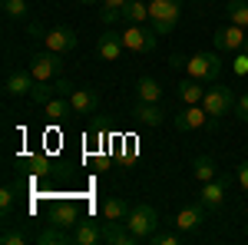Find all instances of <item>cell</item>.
Returning <instances> with one entry per match:
<instances>
[{
	"label": "cell",
	"instance_id": "f1b7e54d",
	"mask_svg": "<svg viewBox=\"0 0 248 245\" xmlns=\"http://www.w3.org/2000/svg\"><path fill=\"white\" fill-rule=\"evenodd\" d=\"M182 235H186V232H179V229H175V232H155L149 242H153V245H179V242H182Z\"/></svg>",
	"mask_w": 248,
	"mask_h": 245
},
{
	"label": "cell",
	"instance_id": "3957f363",
	"mask_svg": "<svg viewBox=\"0 0 248 245\" xmlns=\"http://www.w3.org/2000/svg\"><path fill=\"white\" fill-rule=\"evenodd\" d=\"M159 33L155 30H149L146 23H126V30L119 33V40H123V47L129 50V53H153L155 47H159Z\"/></svg>",
	"mask_w": 248,
	"mask_h": 245
},
{
	"label": "cell",
	"instance_id": "6da1fadb",
	"mask_svg": "<svg viewBox=\"0 0 248 245\" xmlns=\"http://www.w3.org/2000/svg\"><path fill=\"white\" fill-rule=\"evenodd\" d=\"M179 17H182V0H149V20L159 37H169L179 27Z\"/></svg>",
	"mask_w": 248,
	"mask_h": 245
},
{
	"label": "cell",
	"instance_id": "7a4b0ae2",
	"mask_svg": "<svg viewBox=\"0 0 248 245\" xmlns=\"http://www.w3.org/2000/svg\"><path fill=\"white\" fill-rule=\"evenodd\" d=\"M126 226H129V232H133L139 242H149L155 235V229H159V212L149 202H136L129 209V215H126Z\"/></svg>",
	"mask_w": 248,
	"mask_h": 245
},
{
	"label": "cell",
	"instance_id": "9c48e42d",
	"mask_svg": "<svg viewBox=\"0 0 248 245\" xmlns=\"http://www.w3.org/2000/svg\"><path fill=\"white\" fill-rule=\"evenodd\" d=\"M232 186V176H215L212 182H202V196H199V202L209 209V212H215V209H222V202H225V192H229Z\"/></svg>",
	"mask_w": 248,
	"mask_h": 245
},
{
	"label": "cell",
	"instance_id": "4fadbf2b",
	"mask_svg": "<svg viewBox=\"0 0 248 245\" xmlns=\"http://www.w3.org/2000/svg\"><path fill=\"white\" fill-rule=\"evenodd\" d=\"M96 53H99V60H106V63H116V60L126 53V47H123L119 33L103 30V33H99V40H96Z\"/></svg>",
	"mask_w": 248,
	"mask_h": 245
},
{
	"label": "cell",
	"instance_id": "7c38bea8",
	"mask_svg": "<svg viewBox=\"0 0 248 245\" xmlns=\"http://www.w3.org/2000/svg\"><path fill=\"white\" fill-rule=\"evenodd\" d=\"M205 123H215V119L205 113V106H202V103H195V106H182V113L175 116V130H179V132L202 130Z\"/></svg>",
	"mask_w": 248,
	"mask_h": 245
},
{
	"label": "cell",
	"instance_id": "ac0fdd59",
	"mask_svg": "<svg viewBox=\"0 0 248 245\" xmlns=\"http://www.w3.org/2000/svg\"><path fill=\"white\" fill-rule=\"evenodd\" d=\"M179 99H182V103H186V106H195V103H202V99H205V83H202V80H182V83H179Z\"/></svg>",
	"mask_w": 248,
	"mask_h": 245
},
{
	"label": "cell",
	"instance_id": "4dcf8cb0",
	"mask_svg": "<svg viewBox=\"0 0 248 245\" xmlns=\"http://www.w3.org/2000/svg\"><path fill=\"white\" fill-rule=\"evenodd\" d=\"M235 116H238L242 123H248V93L235 96Z\"/></svg>",
	"mask_w": 248,
	"mask_h": 245
},
{
	"label": "cell",
	"instance_id": "83f0119b",
	"mask_svg": "<svg viewBox=\"0 0 248 245\" xmlns=\"http://www.w3.org/2000/svg\"><path fill=\"white\" fill-rule=\"evenodd\" d=\"M3 17L7 20H23L27 17V0H3Z\"/></svg>",
	"mask_w": 248,
	"mask_h": 245
},
{
	"label": "cell",
	"instance_id": "8992f818",
	"mask_svg": "<svg viewBox=\"0 0 248 245\" xmlns=\"http://www.w3.org/2000/svg\"><path fill=\"white\" fill-rule=\"evenodd\" d=\"M27 70L33 73V80H37V83L60 80V76H63V57H60V53H50V50H43V53H33Z\"/></svg>",
	"mask_w": 248,
	"mask_h": 245
},
{
	"label": "cell",
	"instance_id": "d6986e66",
	"mask_svg": "<svg viewBox=\"0 0 248 245\" xmlns=\"http://www.w3.org/2000/svg\"><path fill=\"white\" fill-rule=\"evenodd\" d=\"M136 99H142V103H159V99H162L159 80H153V76H139V80H136Z\"/></svg>",
	"mask_w": 248,
	"mask_h": 245
},
{
	"label": "cell",
	"instance_id": "4316f807",
	"mask_svg": "<svg viewBox=\"0 0 248 245\" xmlns=\"http://www.w3.org/2000/svg\"><path fill=\"white\" fill-rule=\"evenodd\" d=\"M43 110L50 119H66V116L73 113V106H70V99H46L43 103Z\"/></svg>",
	"mask_w": 248,
	"mask_h": 245
},
{
	"label": "cell",
	"instance_id": "277c9868",
	"mask_svg": "<svg viewBox=\"0 0 248 245\" xmlns=\"http://www.w3.org/2000/svg\"><path fill=\"white\" fill-rule=\"evenodd\" d=\"M235 96H238V93H232V86L215 83V86H209V90H205L202 106H205V113H209L212 119H222V116L235 113Z\"/></svg>",
	"mask_w": 248,
	"mask_h": 245
},
{
	"label": "cell",
	"instance_id": "836d02e7",
	"mask_svg": "<svg viewBox=\"0 0 248 245\" xmlns=\"http://www.w3.org/2000/svg\"><path fill=\"white\" fill-rule=\"evenodd\" d=\"M235 179H238V186L248 192V159H245V163H238V169H235Z\"/></svg>",
	"mask_w": 248,
	"mask_h": 245
},
{
	"label": "cell",
	"instance_id": "5b68a950",
	"mask_svg": "<svg viewBox=\"0 0 248 245\" xmlns=\"http://www.w3.org/2000/svg\"><path fill=\"white\" fill-rule=\"evenodd\" d=\"M186 73L202 83H215L222 76V60H218V53H195L186 60Z\"/></svg>",
	"mask_w": 248,
	"mask_h": 245
},
{
	"label": "cell",
	"instance_id": "1f68e13d",
	"mask_svg": "<svg viewBox=\"0 0 248 245\" xmlns=\"http://www.w3.org/2000/svg\"><path fill=\"white\" fill-rule=\"evenodd\" d=\"M10 209H14V189H0V212L3 215H10Z\"/></svg>",
	"mask_w": 248,
	"mask_h": 245
},
{
	"label": "cell",
	"instance_id": "44dd1931",
	"mask_svg": "<svg viewBox=\"0 0 248 245\" xmlns=\"http://www.w3.org/2000/svg\"><path fill=\"white\" fill-rule=\"evenodd\" d=\"M37 242L40 245H73V232H66V229H60V226L50 222V226L37 235Z\"/></svg>",
	"mask_w": 248,
	"mask_h": 245
},
{
	"label": "cell",
	"instance_id": "e575fe53",
	"mask_svg": "<svg viewBox=\"0 0 248 245\" xmlns=\"http://www.w3.org/2000/svg\"><path fill=\"white\" fill-rule=\"evenodd\" d=\"M79 3H99V0H79Z\"/></svg>",
	"mask_w": 248,
	"mask_h": 245
},
{
	"label": "cell",
	"instance_id": "f546056e",
	"mask_svg": "<svg viewBox=\"0 0 248 245\" xmlns=\"http://www.w3.org/2000/svg\"><path fill=\"white\" fill-rule=\"evenodd\" d=\"M0 242H3V245H23V242H27V232H23V229H3Z\"/></svg>",
	"mask_w": 248,
	"mask_h": 245
},
{
	"label": "cell",
	"instance_id": "8fae6325",
	"mask_svg": "<svg viewBox=\"0 0 248 245\" xmlns=\"http://www.w3.org/2000/svg\"><path fill=\"white\" fill-rule=\"evenodd\" d=\"M33 86H37V80H33L30 70L17 66V70H7V76H3V93L7 96H30Z\"/></svg>",
	"mask_w": 248,
	"mask_h": 245
},
{
	"label": "cell",
	"instance_id": "d590c367",
	"mask_svg": "<svg viewBox=\"0 0 248 245\" xmlns=\"http://www.w3.org/2000/svg\"><path fill=\"white\" fill-rule=\"evenodd\" d=\"M242 53H248V40H245V47H242Z\"/></svg>",
	"mask_w": 248,
	"mask_h": 245
},
{
	"label": "cell",
	"instance_id": "603a6c76",
	"mask_svg": "<svg viewBox=\"0 0 248 245\" xmlns=\"http://www.w3.org/2000/svg\"><path fill=\"white\" fill-rule=\"evenodd\" d=\"M123 20H126V23H146V20H149V3H146V0H129V3L123 7Z\"/></svg>",
	"mask_w": 248,
	"mask_h": 245
},
{
	"label": "cell",
	"instance_id": "5bb4252c",
	"mask_svg": "<svg viewBox=\"0 0 248 245\" xmlns=\"http://www.w3.org/2000/svg\"><path fill=\"white\" fill-rule=\"evenodd\" d=\"M66 99H70V106H73L77 116H93L96 110H99V93H96V90H86V86H83V90L73 86V93L66 96Z\"/></svg>",
	"mask_w": 248,
	"mask_h": 245
},
{
	"label": "cell",
	"instance_id": "cb8c5ba5",
	"mask_svg": "<svg viewBox=\"0 0 248 245\" xmlns=\"http://www.w3.org/2000/svg\"><path fill=\"white\" fill-rule=\"evenodd\" d=\"M225 17H229V23H238V27L248 30V0H229L225 3Z\"/></svg>",
	"mask_w": 248,
	"mask_h": 245
},
{
	"label": "cell",
	"instance_id": "ffe728a7",
	"mask_svg": "<svg viewBox=\"0 0 248 245\" xmlns=\"http://www.w3.org/2000/svg\"><path fill=\"white\" fill-rule=\"evenodd\" d=\"M129 209H133V206H129L126 199H119V196L106 199V202H103V222H126Z\"/></svg>",
	"mask_w": 248,
	"mask_h": 245
},
{
	"label": "cell",
	"instance_id": "7402d4cb",
	"mask_svg": "<svg viewBox=\"0 0 248 245\" xmlns=\"http://www.w3.org/2000/svg\"><path fill=\"white\" fill-rule=\"evenodd\" d=\"M106 242L109 245H139V239L129 232V226L123 229V222H106Z\"/></svg>",
	"mask_w": 248,
	"mask_h": 245
},
{
	"label": "cell",
	"instance_id": "d4e9b609",
	"mask_svg": "<svg viewBox=\"0 0 248 245\" xmlns=\"http://www.w3.org/2000/svg\"><path fill=\"white\" fill-rule=\"evenodd\" d=\"M192 172H195V179L199 182H212L218 172H215V163H212V156H195L192 159Z\"/></svg>",
	"mask_w": 248,
	"mask_h": 245
},
{
	"label": "cell",
	"instance_id": "ba28073f",
	"mask_svg": "<svg viewBox=\"0 0 248 245\" xmlns=\"http://www.w3.org/2000/svg\"><path fill=\"white\" fill-rule=\"evenodd\" d=\"M77 43H79V37H77V30H70V27H53V30L43 33V47L50 53H60V57L77 50Z\"/></svg>",
	"mask_w": 248,
	"mask_h": 245
},
{
	"label": "cell",
	"instance_id": "e0dca14e",
	"mask_svg": "<svg viewBox=\"0 0 248 245\" xmlns=\"http://www.w3.org/2000/svg\"><path fill=\"white\" fill-rule=\"evenodd\" d=\"M50 222L60 226V229H66V232H73L83 219H79V209L73 206V202H63V206H57L53 212H50Z\"/></svg>",
	"mask_w": 248,
	"mask_h": 245
},
{
	"label": "cell",
	"instance_id": "30bf717a",
	"mask_svg": "<svg viewBox=\"0 0 248 245\" xmlns=\"http://www.w3.org/2000/svg\"><path fill=\"white\" fill-rule=\"evenodd\" d=\"M205 212H209V209L202 206V202H192V206H182L179 212H175L172 226L179 229V232H199V229L205 226Z\"/></svg>",
	"mask_w": 248,
	"mask_h": 245
},
{
	"label": "cell",
	"instance_id": "484cf974",
	"mask_svg": "<svg viewBox=\"0 0 248 245\" xmlns=\"http://www.w3.org/2000/svg\"><path fill=\"white\" fill-rule=\"evenodd\" d=\"M129 0H99V20L109 27L113 20H119L123 17V7H126Z\"/></svg>",
	"mask_w": 248,
	"mask_h": 245
},
{
	"label": "cell",
	"instance_id": "9a60e30c",
	"mask_svg": "<svg viewBox=\"0 0 248 245\" xmlns=\"http://www.w3.org/2000/svg\"><path fill=\"white\" fill-rule=\"evenodd\" d=\"M106 242V226L99 222H79L73 229V245H99Z\"/></svg>",
	"mask_w": 248,
	"mask_h": 245
},
{
	"label": "cell",
	"instance_id": "52a82bcc",
	"mask_svg": "<svg viewBox=\"0 0 248 245\" xmlns=\"http://www.w3.org/2000/svg\"><path fill=\"white\" fill-rule=\"evenodd\" d=\"M215 50H222V53H238L242 47H245V27H238V23H225V27H218L215 30Z\"/></svg>",
	"mask_w": 248,
	"mask_h": 245
},
{
	"label": "cell",
	"instance_id": "d6a6232c",
	"mask_svg": "<svg viewBox=\"0 0 248 245\" xmlns=\"http://www.w3.org/2000/svg\"><path fill=\"white\" fill-rule=\"evenodd\" d=\"M235 73H238V76H248V53H242V50L235 53Z\"/></svg>",
	"mask_w": 248,
	"mask_h": 245
},
{
	"label": "cell",
	"instance_id": "2e32d148",
	"mask_svg": "<svg viewBox=\"0 0 248 245\" xmlns=\"http://www.w3.org/2000/svg\"><path fill=\"white\" fill-rule=\"evenodd\" d=\"M133 116H136L139 126H153V130H155V126H162V119H166V113H162L159 103H142V99L133 106Z\"/></svg>",
	"mask_w": 248,
	"mask_h": 245
}]
</instances>
